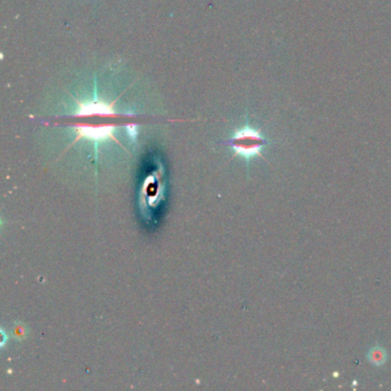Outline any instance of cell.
<instances>
[{
	"label": "cell",
	"mask_w": 391,
	"mask_h": 391,
	"mask_svg": "<svg viewBox=\"0 0 391 391\" xmlns=\"http://www.w3.org/2000/svg\"><path fill=\"white\" fill-rule=\"evenodd\" d=\"M75 101L76 110L73 114L61 117L62 123L71 129L76 134L71 145L79 140H87L94 143L95 152H98L99 143L108 140H113L122 146L120 140L115 136L116 129L125 127L129 122L135 120V114L117 112L114 108L116 101L100 100L97 92L92 100L79 101L75 99Z\"/></svg>",
	"instance_id": "cell-1"
},
{
	"label": "cell",
	"mask_w": 391,
	"mask_h": 391,
	"mask_svg": "<svg viewBox=\"0 0 391 391\" xmlns=\"http://www.w3.org/2000/svg\"><path fill=\"white\" fill-rule=\"evenodd\" d=\"M268 141L261 132L257 129L246 124L241 129L235 130L231 139L226 141V145L234 150V156H241L249 163L254 157H263L261 150L266 146Z\"/></svg>",
	"instance_id": "cell-2"
},
{
	"label": "cell",
	"mask_w": 391,
	"mask_h": 391,
	"mask_svg": "<svg viewBox=\"0 0 391 391\" xmlns=\"http://www.w3.org/2000/svg\"><path fill=\"white\" fill-rule=\"evenodd\" d=\"M367 358H368V360H370V363L373 364L374 366H383L387 361V358H388V356H387V352H386L385 349L381 348V346L376 345V346H373V348L370 350V352H368V355H367Z\"/></svg>",
	"instance_id": "cell-3"
},
{
	"label": "cell",
	"mask_w": 391,
	"mask_h": 391,
	"mask_svg": "<svg viewBox=\"0 0 391 391\" xmlns=\"http://www.w3.org/2000/svg\"><path fill=\"white\" fill-rule=\"evenodd\" d=\"M1 335H2V342H1V345L3 346V344H5V341H6V335H5V331H3V329H1Z\"/></svg>",
	"instance_id": "cell-4"
}]
</instances>
